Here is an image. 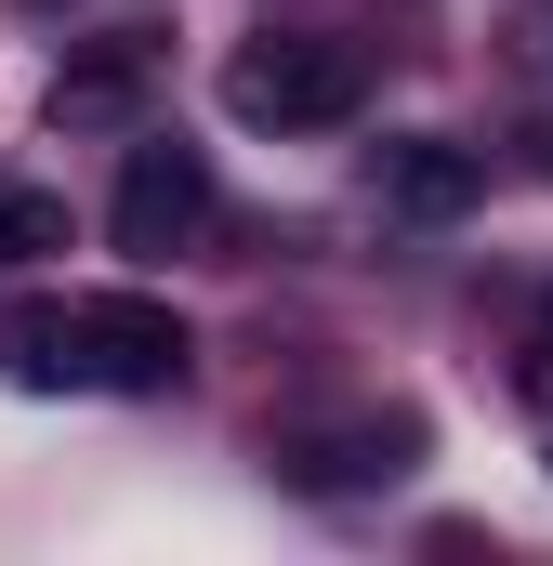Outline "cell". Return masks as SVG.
<instances>
[{
	"mask_svg": "<svg viewBox=\"0 0 553 566\" xmlns=\"http://www.w3.org/2000/svg\"><path fill=\"white\" fill-rule=\"evenodd\" d=\"M356 106H369V66L316 27H264V40L225 53V119L238 133H343Z\"/></svg>",
	"mask_w": 553,
	"mask_h": 566,
	"instance_id": "1",
	"label": "cell"
},
{
	"mask_svg": "<svg viewBox=\"0 0 553 566\" xmlns=\"http://www.w3.org/2000/svg\"><path fill=\"white\" fill-rule=\"evenodd\" d=\"M211 224H225L211 158H198L185 133H133V171H119V198H106V238H119L133 264H185Z\"/></svg>",
	"mask_w": 553,
	"mask_h": 566,
	"instance_id": "2",
	"label": "cell"
},
{
	"mask_svg": "<svg viewBox=\"0 0 553 566\" xmlns=\"http://www.w3.org/2000/svg\"><path fill=\"white\" fill-rule=\"evenodd\" d=\"M66 329H80V396H171L198 369V343L158 290H80Z\"/></svg>",
	"mask_w": 553,
	"mask_h": 566,
	"instance_id": "3",
	"label": "cell"
},
{
	"mask_svg": "<svg viewBox=\"0 0 553 566\" xmlns=\"http://www.w3.org/2000/svg\"><path fill=\"white\" fill-rule=\"evenodd\" d=\"M145 106H158V40H133V27H119V40H80V53H66V66H53V93H40V119H53V133H145Z\"/></svg>",
	"mask_w": 553,
	"mask_h": 566,
	"instance_id": "4",
	"label": "cell"
},
{
	"mask_svg": "<svg viewBox=\"0 0 553 566\" xmlns=\"http://www.w3.org/2000/svg\"><path fill=\"white\" fill-rule=\"evenodd\" d=\"M369 198H383L396 224H461V211L488 198V158L461 133H383L369 145Z\"/></svg>",
	"mask_w": 553,
	"mask_h": 566,
	"instance_id": "5",
	"label": "cell"
},
{
	"mask_svg": "<svg viewBox=\"0 0 553 566\" xmlns=\"http://www.w3.org/2000/svg\"><path fill=\"white\" fill-rule=\"evenodd\" d=\"M421 461V422L409 409H356V422H290L276 434V474L290 488H383Z\"/></svg>",
	"mask_w": 553,
	"mask_h": 566,
	"instance_id": "6",
	"label": "cell"
},
{
	"mask_svg": "<svg viewBox=\"0 0 553 566\" xmlns=\"http://www.w3.org/2000/svg\"><path fill=\"white\" fill-rule=\"evenodd\" d=\"M0 382L80 396V329H66V303H13V316H0Z\"/></svg>",
	"mask_w": 553,
	"mask_h": 566,
	"instance_id": "7",
	"label": "cell"
},
{
	"mask_svg": "<svg viewBox=\"0 0 553 566\" xmlns=\"http://www.w3.org/2000/svg\"><path fill=\"white\" fill-rule=\"evenodd\" d=\"M66 251V198L53 185H0V264H53Z\"/></svg>",
	"mask_w": 553,
	"mask_h": 566,
	"instance_id": "8",
	"label": "cell"
},
{
	"mask_svg": "<svg viewBox=\"0 0 553 566\" xmlns=\"http://www.w3.org/2000/svg\"><path fill=\"white\" fill-rule=\"evenodd\" d=\"M528 422L553 448V290H541V316H528Z\"/></svg>",
	"mask_w": 553,
	"mask_h": 566,
	"instance_id": "9",
	"label": "cell"
},
{
	"mask_svg": "<svg viewBox=\"0 0 553 566\" xmlns=\"http://www.w3.org/2000/svg\"><path fill=\"white\" fill-rule=\"evenodd\" d=\"M501 53H514L528 80H553V0H514V27H501Z\"/></svg>",
	"mask_w": 553,
	"mask_h": 566,
	"instance_id": "10",
	"label": "cell"
},
{
	"mask_svg": "<svg viewBox=\"0 0 553 566\" xmlns=\"http://www.w3.org/2000/svg\"><path fill=\"white\" fill-rule=\"evenodd\" d=\"M541 171H553V119H541Z\"/></svg>",
	"mask_w": 553,
	"mask_h": 566,
	"instance_id": "11",
	"label": "cell"
}]
</instances>
